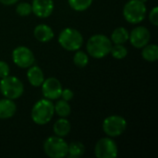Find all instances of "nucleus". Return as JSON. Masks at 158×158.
<instances>
[{"label":"nucleus","instance_id":"obj_1","mask_svg":"<svg viewBox=\"0 0 158 158\" xmlns=\"http://www.w3.org/2000/svg\"><path fill=\"white\" fill-rule=\"evenodd\" d=\"M113 43L103 34H95L89 38L86 44L88 54L94 58H103L110 54Z\"/></svg>","mask_w":158,"mask_h":158},{"label":"nucleus","instance_id":"obj_2","mask_svg":"<svg viewBox=\"0 0 158 158\" xmlns=\"http://www.w3.org/2000/svg\"><path fill=\"white\" fill-rule=\"evenodd\" d=\"M55 114L54 104L49 99H41L35 103L31 109V119L37 125L49 123Z\"/></svg>","mask_w":158,"mask_h":158},{"label":"nucleus","instance_id":"obj_3","mask_svg":"<svg viewBox=\"0 0 158 158\" xmlns=\"http://www.w3.org/2000/svg\"><path fill=\"white\" fill-rule=\"evenodd\" d=\"M59 44L67 51L74 52L80 50L83 44L82 34L76 29L66 28L58 35Z\"/></svg>","mask_w":158,"mask_h":158},{"label":"nucleus","instance_id":"obj_4","mask_svg":"<svg viewBox=\"0 0 158 158\" xmlns=\"http://www.w3.org/2000/svg\"><path fill=\"white\" fill-rule=\"evenodd\" d=\"M0 92L4 97L16 100L23 94L24 86L19 79L8 75L0 81Z\"/></svg>","mask_w":158,"mask_h":158},{"label":"nucleus","instance_id":"obj_5","mask_svg":"<svg viewBox=\"0 0 158 158\" xmlns=\"http://www.w3.org/2000/svg\"><path fill=\"white\" fill-rule=\"evenodd\" d=\"M147 8L144 3L140 0H131L123 7V16L125 19L131 24L141 23L146 16Z\"/></svg>","mask_w":158,"mask_h":158},{"label":"nucleus","instance_id":"obj_6","mask_svg":"<svg viewBox=\"0 0 158 158\" xmlns=\"http://www.w3.org/2000/svg\"><path fill=\"white\" fill-rule=\"evenodd\" d=\"M68 143L58 136H51L44 143V154L51 158H64L68 156Z\"/></svg>","mask_w":158,"mask_h":158},{"label":"nucleus","instance_id":"obj_7","mask_svg":"<svg viewBox=\"0 0 158 158\" xmlns=\"http://www.w3.org/2000/svg\"><path fill=\"white\" fill-rule=\"evenodd\" d=\"M126 129L127 121L121 116H109L103 121V131L107 136L111 138L120 136L126 131Z\"/></svg>","mask_w":158,"mask_h":158},{"label":"nucleus","instance_id":"obj_8","mask_svg":"<svg viewBox=\"0 0 158 158\" xmlns=\"http://www.w3.org/2000/svg\"><path fill=\"white\" fill-rule=\"evenodd\" d=\"M118 154V145L110 137L100 139L94 146V155L97 158H116Z\"/></svg>","mask_w":158,"mask_h":158},{"label":"nucleus","instance_id":"obj_9","mask_svg":"<svg viewBox=\"0 0 158 158\" xmlns=\"http://www.w3.org/2000/svg\"><path fill=\"white\" fill-rule=\"evenodd\" d=\"M12 59L15 65L21 69H28L35 61L32 51L26 46H18L12 52Z\"/></svg>","mask_w":158,"mask_h":158},{"label":"nucleus","instance_id":"obj_10","mask_svg":"<svg viewBox=\"0 0 158 158\" xmlns=\"http://www.w3.org/2000/svg\"><path fill=\"white\" fill-rule=\"evenodd\" d=\"M42 86V92L44 96V98L49 99L51 101L53 100H57L61 96L62 93V85L60 81L54 77L47 78L46 80L44 79Z\"/></svg>","mask_w":158,"mask_h":158},{"label":"nucleus","instance_id":"obj_11","mask_svg":"<svg viewBox=\"0 0 158 158\" xmlns=\"http://www.w3.org/2000/svg\"><path fill=\"white\" fill-rule=\"evenodd\" d=\"M151 39V33L149 30L144 26L135 27L130 33L129 40L132 46L137 49H142L149 44Z\"/></svg>","mask_w":158,"mask_h":158},{"label":"nucleus","instance_id":"obj_12","mask_svg":"<svg viewBox=\"0 0 158 158\" xmlns=\"http://www.w3.org/2000/svg\"><path fill=\"white\" fill-rule=\"evenodd\" d=\"M32 13L41 19L48 18L54 10L53 0H32L31 4Z\"/></svg>","mask_w":158,"mask_h":158},{"label":"nucleus","instance_id":"obj_13","mask_svg":"<svg viewBox=\"0 0 158 158\" xmlns=\"http://www.w3.org/2000/svg\"><path fill=\"white\" fill-rule=\"evenodd\" d=\"M27 79L31 86L40 87L44 81V75L40 67L32 65L30 68H28Z\"/></svg>","mask_w":158,"mask_h":158},{"label":"nucleus","instance_id":"obj_14","mask_svg":"<svg viewBox=\"0 0 158 158\" xmlns=\"http://www.w3.org/2000/svg\"><path fill=\"white\" fill-rule=\"evenodd\" d=\"M17 111V106L14 100L4 98L0 100V119H8L12 118Z\"/></svg>","mask_w":158,"mask_h":158},{"label":"nucleus","instance_id":"obj_15","mask_svg":"<svg viewBox=\"0 0 158 158\" xmlns=\"http://www.w3.org/2000/svg\"><path fill=\"white\" fill-rule=\"evenodd\" d=\"M33 35L41 43L50 42L54 38V31L51 27L46 24H39L34 28Z\"/></svg>","mask_w":158,"mask_h":158},{"label":"nucleus","instance_id":"obj_16","mask_svg":"<svg viewBox=\"0 0 158 158\" xmlns=\"http://www.w3.org/2000/svg\"><path fill=\"white\" fill-rule=\"evenodd\" d=\"M70 130H71V125L66 118H60L55 122L53 126L54 133L56 136L62 138L66 137L70 132Z\"/></svg>","mask_w":158,"mask_h":158},{"label":"nucleus","instance_id":"obj_17","mask_svg":"<svg viewBox=\"0 0 158 158\" xmlns=\"http://www.w3.org/2000/svg\"><path fill=\"white\" fill-rule=\"evenodd\" d=\"M130 33L128 30L124 27H118L113 31L111 33V42L115 44H123L129 40Z\"/></svg>","mask_w":158,"mask_h":158},{"label":"nucleus","instance_id":"obj_18","mask_svg":"<svg viewBox=\"0 0 158 158\" xmlns=\"http://www.w3.org/2000/svg\"><path fill=\"white\" fill-rule=\"evenodd\" d=\"M142 56L148 62H155L158 59V46L155 44H146L142 48Z\"/></svg>","mask_w":158,"mask_h":158},{"label":"nucleus","instance_id":"obj_19","mask_svg":"<svg viewBox=\"0 0 158 158\" xmlns=\"http://www.w3.org/2000/svg\"><path fill=\"white\" fill-rule=\"evenodd\" d=\"M85 153V146L81 142H72L69 144L68 156L70 158H79Z\"/></svg>","mask_w":158,"mask_h":158},{"label":"nucleus","instance_id":"obj_20","mask_svg":"<svg viewBox=\"0 0 158 158\" xmlns=\"http://www.w3.org/2000/svg\"><path fill=\"white\" fill-rule=\"evenodd\" d=\"M54 107H55V112L60 118H67L71 113V108H70L69 102H67L63 99L58 100L56 103V105H54Z\"/></svg>","mask_w":158,"mask_h":158},{"label":"nucleus","instance_id":"obj_21","mask_svg":"<svg viewBox=\"0 0 158 158\" xmlns=\"http://www.w3.org/2000/svg\"><path fill=\"white\" fill-rule=\"evenodd\" d=\"M93 1L94 0H69V5L73 10L81 12L88 9L92 6Z\"/></svg>","mask_w":158,"mask_h":158},{"label":"nucleus","instance_id":"obj_22","mask_svg":"<svg viewBox=\"0 0 158 158\" xmlns=\"http://www.w3.org/2000/svg\"><path fill=\"white\" fill-rule=\"evenodd\" d=\"M73 62L79 68H85L89 63V56L83 51L77 50L73 56Z\"/></svg>","mask_w":158,"mask_h":158},{"label":"nucleus","instance_id":"obj_23","mask_svg":"<svg viewBox=\"0 0 158 158\" xmlns=\"http://www.w3.org/2000/svg\"><path fill=\"white\" fill-rule=\"evenodd\" d=\"M110 54L116 59H123L128 55V49L123 44H115L112 45Z\"/></svg>","mask_w":158,"mask_h":158},{"label":"nucleus","instance_id":"obj_24","mask_svg":"<svg viewBox=\"0 0 158 158\" xmlns=\"http://www.w3.org/2000/svg\"><path fill=\"white\" fill-rule=\"evenodd\" d=\"M32 12L31 4L28 2H21L16 6V13L21 17H27Z\"/></svg>","mask_w":158,"mask_h":158},{"label":"nucleus","instance_id":"obj_25","mask_svg":"<svg viewBox=\"0 0 158 158\" xmlns=\"http://www.w3.org/2000/svg\"><path fill=\"white\" fill-rule=\"evenodd\" d=\"M9 72H10L9 65L6 61L0 60V78L3 79V78L8 76Z\"/></svg>","mask_w":158,"mask_h":158},{"label":"nucleus","instance_id":"obj_26","mask_svg":"<svg viewBox=\"0 0 158 158\" xmlns=\"http://www.w3.org/2000/svg\"><path fill=\"white\" fill-rule=\"evenodd\" d=\"M149 20L154 26L158 25V7L155 6L149 14Z\"/></svg>","mask_w":158,"mask_h":158},{"label":"nucleus","instance_id":"obj_27","mask_svg":"<svg viewBox=\"0 0 158 158\" xmlns=\"http://www.w3.org/2000/svg\"><path fill=\"white\" fill-rule=\"evenodd\" d=\"M63 100L67 101V102H69L73 99L74 97V93L70 90V89H63L62 90V93H61V96Z\"/></svg>","mask_w":158,"mask_h":158},{"label":"nucleus","instance_id":"obj_28","mask_svg":"<svg viewBox=\"0 0 158 158\" xmlns=\"http://www.w3.org/2000/svg\"><path fill=\"white\" fill-rule=\"evenodd\" d=\"M19 0H0V3L6 6H12L15 5L16 3H18Z\"/></svg>","mask_w":158,"mask_h":158},{"label":"nucleus","instance_id":"obj_29","mask_svg":"<svg viewBox=\"0 0 158 158\" xmlns=\"http://www.w3.org/2000/svg\"><path fill=\"white\" fill-rule=\"evenodd\" d=\"M140 1H141V2H143V3H144V4H145V3H146V2H147V1H148V0H140Z\"/></svg>","mask_w":158,"mask_h":158}]
</instances>
